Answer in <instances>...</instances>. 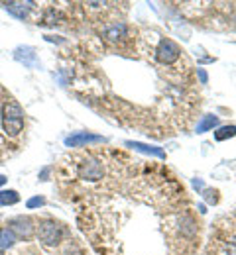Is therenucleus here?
<instances>
[{
    "label": "nucleus",
    "mask_w": 236,
    "mask_h": 255,
    "mask_svg": "<svg viewBox=\"0 0 236 255\" xmlns=\"http://www.w3.org/2000/svg\"><path fill=\"white\" fill-rule=\"evenodd\" d=\"M16 240H18L16 234H14L8 226H2V228H0V252L12 248V246L16 244Z\"/></svg>",
    "instance_id": "9b49d317"
},
{
    "label": "nucleus",
    "mask_w": 236,
    "mask_h": 255,
    "mask_svg": "<svg viewBox=\"0 0 236 255\" xmlns=\"http://www.w3.org/2000/svg\"><path fill=\"white\" fill-rule=\"evenodd\" d=\"M0 255H4V254H2V252H0Z\"/></svg>",
    "instance_id": "412c9836"
},
{
    "label": "nucleus",
    "mask_w": 236,
    "mask_h": 255,
    "mask_svg": "<svg viewBox=\"0 0 236 255\" xmlns=\"http://www.w3.org/2000/svg\"><path fill=\"white\" fill-rule=\"evenodd\" d=\"M104 175V167L99 159H93V157H87L79 165V177L83 181H99Z\"/></svg>",
    "instance_id": "20e7f679"
},
{
    "label": "nucleus",
    "mask_w": 236,
    "mask_h": 255,
    "mask_svg": "<svg viewBox=\"0 0 236 255\" xmlns=\"http://www.w3.org/2000/svg\"><path fill=\"white\" fill-rule=\"evenodd\" d=\"M193 187H195V189H203V181H199V179L193 181Z\"/></svg>",
    "instance_id": "6ab92c4d"
},
{
    "label": "nucleus",
    "mask_w": 236,
    "mask_h": 255,
    "mask_svg": "<svg viewBox=\"0 0 236 255\" xmlns=\"http://www.w3.org/2000/svg\"><path fill=\"white\" fill-rule=\"evenodd\" d=\"M197 77H199L201 85H207V83H209V75H207V71H205V69H197Z\"/></svg>",
    "instance_id": "a211bd4d"
},
{
    "label": "nucleus",
    "mask_w": 236,
    "mask_h": 255,
    "mask_svg": "<svg viewBox=\"0 0 236 255\" xmlns=\"http://www.w3.org/2000/svg\"><path fill=\"white\" fill-rule=\"evenodd\" d=\"M45 204V198L43 196H32V198H28V202H26V206L30 208V210H34V208H39V206H43Z\"/></svg>",
    "instance_id": "dca6fc26"
},
{
    "label": "nucleus",
    "mask_w": 236,
    "mask_h": 255,
    "mask_svg": "<svg viewBox=\"0 0 236 255\" xmlns=\"http://www.w3.org/2000/svg\"><path fill=\"white\" fill-rule=\"evenodd\" d=\"M8 228L16 234V238H24V240H30L35 232L34 220L30 216H16V218H12L8 222Z\"/></svg>",
    "instance_id": "39448f33"
},
{
    "label": "nucleus",
    "mask_w": 236,
    "mask_h": 255,
    "mask_svg": "<svg viewBox=\"0 0 236 255\" xmlns=\"http://www.w3.org/2000/svg\"><path fill=\"white\" fill-rule=\"evenodd\" d=\"M37 238H39V242L43 246L55 248L63 240V230H61V226H57V224L51 222V220H43V222H39V226H37Z\"/></svg>",
    "instance_id": "f03ea898"
},
{
    "label": "nucleus",
    "mask_w": 236,
    "mask_h": 255,
    "mask_svg": "<svg viewBox=\"0 0 236 255\" xmlns=\"http://www.w3.org/2000/svg\"><path fill=\"white\" fill-rule=\"evenodd\" d=\"M219 192L217 191H211V189H207V191L203 192V196L207 198V202H211V204H217L219 202V196H217Z\"/></svg>",
    "instance_id": "f3484780"
},
{
    "label": "nucleus",
    "mask_w": 236,
    "mask_h": 255,
    "mask_svg": "<svg viewBox=\"0 0 236 255\" xmlns=\"http://www.w3.org/2000/svg\"><path fill=\"white\" fill-rule=\"evenodd\" d=\"M156 55H158V61L164 65H173L177 59H179V55H181V49H179V45L173 41V39H168V37H164L160 43H158V49H156Z\"/></svg>",
    "instance_id": "7ed1b4c3"
},
{
    "label": "nucleus",
    "mask_w": 236,
    "mask_h": 255,
    "mask_svg": "<svg viewBox=\"0 0 236 255\" xmlns=\"http://www.w3.org/2000/svg\"><path fill=\"white\" fill-rule=\"evenodd\" d=\"M20 202V194L12 189L8 191H0V206H14Z\"/></svg>",
    "instance_id": "ddd939ff"
},
{
    "label": "nucleus",
    "mask_w": 236,
    "mask_h": 255,
    "mask_svg": "<svg viewBox=\"0 0 236 255\" xmlns=\"http://www.w3.org/2000/svg\"><path fill=\"white\" fill-rule=\"evenodd\" d=\"M126 145L132 147L134 151H140V153H146V155H152L158 159H166V151L158 145H150V143H142V141H126Z\"/></svg>",
    "instance_id": "1a4fd4ad"
},
{
    "label": "nucleus",
    "mask_w": 236,
    "mask_h": 255,
    "mask_svg": "<svg viewBox=\"0 0 236 255\" xmlns=\"http://www.w3.org/2000/svg\"><path fill=\"white\" fill-rule=\"evenodd\" d=\"M236 135V126H219L215 129V139L217 141H225V139H231Z\"/></svg>",
    "instance_id": "4468645a"
},
{
    "label": "nucleus",
    "mask_w": 236,
    "mask_h": 255,
    "mask_svg": "<svg viewBox=\"0 0 236 255\" xmlns=\"http://www.w3.org/2000/svg\"><path fill=\"white\" fill-rule=\"evenodd\" d=\"M14 59L20 61V63H24L26 67H30V69H37V67H39L37 53H35L34 47H30V45H20V47H16Z\"/></svg>",
    "instance_id": "6e6552de"
},
{
    "label": "nucleus",
    "mask_w": 236,
    "mask_h": 255,
    "mask_svg": "<svg viewBox=\"0 0 236 255\" xmlns=\"http://www.w3.org/2000/svg\"><path fill=\"white\" fill-rule=\"evenodd\" d=\"M126 33H128L126 24H114V26L106 28V30L102 32V35H104L106 41H110V43H118V41H122V39L126 37Z\"/></svg>",
    "instance_id": "9d476101"
},
{
    "label": "nucleus",
    "mask_w": 236,
    "mask_h": 255,
    "mask_svg": "<svg viewBox=\"0 0 236 255\" xmlns=\"http://www.w3.org/2000/svg\"><path fill=\"white\" fill-rule=\"evenodd\" d=\"M4 183H6V177H4V175H0V187H4Z\"/></svg>",
    "instance_id": "aec40b11"
},
{
    "label": "nucleus",
    "mask_w": 236,
    "mask_h": 255,
    "mask_svg": "<svg viewBox=\"0 0 236 255\" xmlns=\"http://www.w3.org/2000/svg\"><path fill=\"white\" fill-rule=\"evenodd\" d=\"M57 18L61 20L63 16H61V14H59L55 8H49V10L43 14V18H41V26H55V24H57V22H55Z\"/></svg>",
    "instance_id": "2eb2a0df"
},
{
    "label": "nucleus",
    "mask_w": 236,
    "mask_h": 255,
    "mask_svg": "<svg viewBox=\"0 0 236 255\" xmlns=\"http://www.w3.org/2000/svg\"><path fill=\"white\" fill-rule=\"evenodd\" d=\"M215 128H219V116L207 114V116H203L201 122L197 124L195 131H197V133H205V131H211V129H215Z\"/></svg>",
    "instance_id": "f8f14e48"
},
{
    "label": "nucleus",
    "mask_w": 236,
    "mask_h": 255,
    "mask_svg": "<svg viewBox=\"0 0 236 255\" xmlns=\"http://www.w3.org/2000/svg\"><path fill=\"white\" fill-rule=\"evenodd\" d=\"M104 141L102 135H95V133H89V131H75L65 137V145L67 147H83V145H89V143H101Z\"/></svg>",
    "instance_id": "423d86ee"
},
{
    "label": "nucleus",
    "mask_w": 236,
    "mask_h": 255,
    "mask_svg": "<svg viewBox=\"0 0 236 255\" xmlns=\"http://www.w3.org/2000/svg\"><path fill=\"white\" fill-rule=\"evenodd\" d=\"M2 129L10 137H16L24 129V110L16 100H8L2 106Z\"/></svg>",
    "instance_id": "f257e3e1"
},
{
    "label": "nucleus",
    "mask_w": 236,
    "mask_h": 255,
    "mask_svg": "<svg viewBox=\"0 0 236 255\" xmlns=\"http://www.w3.org/2000/svg\"><path fill=\"white\" fill-rule=\"evenodd\" d=\"M2 6H4V10H6L8 14H12L14 18H18V20H24V18H28V14L32 12V8H34V2L12 0V2H4Z\"/></svg>",
    "instance_id": "0eeeda50"
}]
</instances>
